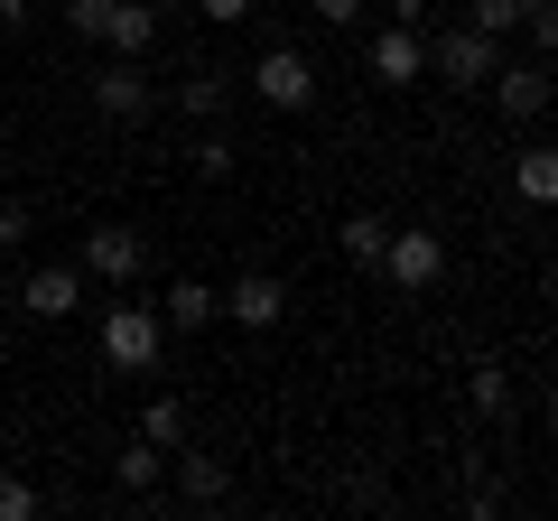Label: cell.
Listing matches in <instances>:
<instances>
[{
    "label": "cell",
    "mask_w": 558,
    "mask_h": 521,
    "mask_svg": "<svg viewBox=\"0 0 558 521\" xmlns=\"http://www.w3.org/2000/svg\"><path fill=\"white\" fill-rule=\"evenodd\" d=\"M159 354H168L159 307H140L131 289H121V307H102V363H112V373H159Z\"/></svg>",
    "instance_id": "1"
},
{
    "label": "cell",
    "mask_w": 558,
    "mask_h": 521,
    "mask_svg": "<svg viewBox=\"0 0 558 521\" xmlns=\"http://www.w3.org/2000/svg\"><path fill=\"white\" fill-rule=\"evenodd\" d=\"M252 94L270 102V112H307V102H317V65H307V47L270 38V47L252 57Z\"/></svg>",
    "instance_id": "2"
},
{
    "label": "cell",
    "mask_w": 558,
    "mask_h": 521,
    "mask_svg": "<svg viewBox=\"0 0 558 521\" xmlns=\"http://www.w3.org/2000/svg\"><path fill=\"white\" fill-rule=\"evenodd\" d=\"M75 270H84V280H112V289H140V270H149V233H131V223H94V233L75 242Z\"/></svg>",
    "instance_id": "3"
},
{
    "label": "cell",
    "mask_w": 558,
    "mask_h": 521,
    "mask_svg": "<svg viewBox=\"0 0 558 521\" xmlns=\"http://www.w3.org/2000/svg\"><path fill=\"white\" fill-rule=\"evenodd\" d=\"M494 65H502V38H484V28H438V38H428V75L457 84V94H484Z\"/></svg>",
    "instance_id": "4"
},
{
    "label": "cell",
    "mask_w": 558,
    "mask_h": 521,
    "mask_svg": "<svg viewBox=\"0 0 558 521\" xmlns=\"http://www.w3.org/2000/svg\"><path fill=\"white\" fill-rule=\"evenodd\" d=\"M381 280H391L400 299H428V289L447 280V242L438 233H400V223H391V242H381Z\"/></svg>",
    "instance_id": "5"
},
{
    "label": "cell",
    "mask_w": 558,
    "mask_h": 521,
    "mask_svg": "<svg viewBox=\"0 0 558 521\" xmlns=\"http://www.w3.org/2000/svg\"><path fill=\"white\" fill-rule=\"evenodd\" d=\"M84 94H94V112H102V121H149V112H159V84L140 75V57L94 65V75H84Z\"/></svg>",
    "instance_id": "6"
},
{
    "label": "cell",
    "mask_w": 558,
    "mask_h": 521,
    "mask_svg": "<svg viewBox=\"0 0 558 521\" xmlns=\"http://www.w3.org/2000/svg\"><path fill=\"white\" fill-rule=\"evenodd\" d=\"M484 94H494V112L502 121H521V131H531L539 112H549V65H494V75H484Z\"/></svg>",
    "instance_id": "7"
},
{
    "label": "cell",
    "mask_w": 558,
    "mask_h": 521,
    "mask_svg": "<svg viewBox=\"0 0 558 521\" xmlns=\"http://www.w3.org/2000/svg\"><path fill=\"white\" fill-rule=\"evenodd\" d=\"M20 307H28L38 326H65V317L84 307V270H75V260H47V270H28V280H20Z\"/></svg>",
    "instance_id": "8"
},
{
    "label": "cell",
    "mask_w": 558,
    "mask_h": 521,
    "mask_svg": "<svg viewBox=\"0 0 558 521\" xmlns=\"http://www.w3.org/2000/svg\"><path fill=\"white\" fill-rule=\"evenodd\" d=\"M223 317L252 326V336H279V317H289V289H279L270 270H242V280L223 289Z\"/></svg>",
    "instance_id": "9"
},
{
    "label": "cell",
    "mask_w": 558,
    "mask_h": 521,
    "mask_svg": "<svg viewBox=\"0 0 558 521\" xmlns=\"http://www.w3.org/2000/svg\"><path fill=\"white\" fill-rule=\"evenodd\" d=\"M373 75H381V84H428V28L381 20V38H373Z\"/></svg>",
    "instance_id": "10"
},
{
    "label": "cell",
    "mask_w": 558,
    "mask_h": 521,
    "mask_svg": "<svg viewBox=\"0 0 558 521\" xmlns=\"http://www.w3.org/2000/svg\"><path fill=\"white\" fill-rule=\"evenodd\" d=\"M168 484H178V502H186V512H205V502H223V494H233L223 457H205V447H186V457L168 447Z\"/></svg>",
    "instance_id": "11"
},
{
    "label": "cell",
    "mask_w": 558,
    "mask_h": 521,
    "mask_svg": "<svg viewBox=\"0 0 558 521\" xmlns=\"http://www.w3.org/2000/svg\"><path fill=\"white\" fill-rule=\"evenodd\" d=\"M215 317H223V289H205V280H178V289L159 299V326H168V336H205Z\"/></svg>",
    "instance_id": "12"
},
{
    "label": "cell",
    "mask_w": 558,
    "mask_h": 521,
    "mask_svg": "<svg viewBox=\"0 0 558 521\" xmlns=\"http://www.w3.org/2000/svg\"><path fill=\"white\" fill-rule=\"evenodd\" d=\"M112 484H121V502H149V494H159V484H168V447L131 438V447H121V457H112Z\"/></svg>",
    "instance_id": "13"
},
{
    "label": "cell",
    "mask_w": 558,
    "mask_h": 521,
    "mask_svg": "<svg viewBox=\"0 0 558 521\" xmlns=\"http://www.w3.org/2000/svg\"><path fill=\"white\" fill-rule=\"evenodd\" d=\"M102 47H112V57H149V47H159V10H140V0H112V20H102Z\"/></svg>",
    "instance_id": "14"
},
{
    "label": "cell",
    "mask_w": 558,
    "mask_h": 521,
    "mask_svg": "<svg viewBox=\"0 0 558 521\" xmlns=\"http://www.w3.org/2000/svg\"><path fill=\"white\" fill-rule=\"evenodd\" d=\"M223 102H233V75H223V65H186L178 112H186V121H223Z\"/></svg>",
    "instance_id": "15"
},
{
    "label": "cell",
    "mask_w": 558,
    "mask_h": 521,
    "mask_svg": "<svg viewBox=\"0 0 558 521\" xmlns=\"http://www.w3.org/2000/svg\"><path fill=\"white\" fill-rule=\"evenodd\" d=\"M336 242H344V260H354V270H381V242H391V215H363V205H354V215L336 223Z\"/></svg>",
    "instance_id": "16"
},
{
    "label": "cell",
    "mask_w": 558,
    "mask_h": 521,
    "mask_svg": "<svg viewBox=\"0 0 558 521\" xmlns=\"http://www.w3.org/2000/svg\"><path fill=\"white\" fill-rule=\"evenodd\" d=\"M465 401H475V420H512L521 391H512V373H502V363H475V373H465Z\"/></svg>",
    "instance_id": "17"
},
{
    "label": "cell",
    "mask_w": 558,
    "mask_h": 521,
    "mask_svg": "<svg viewBox=\"0 0 558 521\" xmlns=\"http://www.w3.org/2000/svg\"><path fill=\"white\" fill-rule=\"evenodd\" d=\"M512 186H521L531 205H549V196H558V149H549V141H531V149L512 159Z\"/></svg>",
    "instance_id": "18"
},
{
    "label": "cell",
    "mask_w": 558,
    "mask_h": 521,
    "mask_svg": "<svg viewBox=\"0 0 558 521\" xmlns=\"http://www.w3.org/2000/svg\"><path fill=\"white\" fill-rule=\"evenodd\" d=\"M140 438L149 447H186V401H149L140 410Z\"/></svg>",
    "instance_id": "19"
},
{
    "label": "cell",
    "mask_w": 558,
    "mask_h": 521,
    "mask_svg": "<svg viewBox=\"0 0 558 521\" xmlns=\"http://www.w3.org/2000/svg\"><path fill=\"white\" fill-rule=\"evenodd\" d=\"M531 10H539V0H475V10H465V28H484V38H502V28H521Z\"/></svg>",
    "instance_id": "20"
},
{
    "label": "cell",
    "mask_w": 558,
    "mask_h": 521,
    "mask_svg": "<svg viewBox=\"0 0 558 521\" xmlns=\"http://www.w3.org/2000/svg\"><path fill=\"white\" fill-rule=\"evenodd\" d=\"M233 159H242V149L223 141L215 121H205V141H196V178H205V186H223V178H233Z\"/></svg>",
    "instance_id": "21"
},
{
    "label": "cell",
    "mask_w": 558,
    "mask_h": 521,
    "mask_svg": "<svg viewBox=\"0 0 558 521\" xmlns=\"http://www.w3.org/2000/svg\"><path fill=\"white\" fill-rule=\"evenodd\" d=\"M102 20H112V0H65V28L75 38H102Z\"/></svg>",
    "instance_id": "22"
},
{
    "label": "cell",
    "mask_w": 558,
    "mask_h": 521,
    "mask_svg": "<svg viewBox=\"0 0 558 521\" xmlns=\"http://www.w3.org/2000/svg\"><path fill=\"white\" fill-rule=\"evenodd\" d=\"M186 10H196L205 28H242V20H252V0H186Z\"/></svg>",
    "instance_id": "23"
},
{
    "label": "cell",
    "mask_w": 558,
    "mask_h": 521,
    "mask_svg": "<svg viewBox=\"0 0 558 521\" xmlns=\"http://www.w3.org/2000/svg\"><path fill=\"white\" fill-rule=\"evenodd\" d=\"M28 223H38V215H28L20 196H0V252H20V242H28Z\"/></svg>",
    "instance_id": "24"
},
{
    "label": "cell",
    "mask_w": 558,
    "mask_h": 521,
    "mask_svg": "<svg viewBox=\"0 0 558 521\" xmlns=\"http://www.w3.org/2000/svg\"><path fill=\"white\" fill-rule=\"evenodd\" d=\"M38 512V484H20V475H0V521H28Z\"/></svg>",
    "instance_id": "25"
},
{
    "label": "cell",
    "mask_w": 558,
    "mask_h": 521,
    "mask_svg": "<svg viewBox=\"0 0 558 521\" xmlns=\"http://www.w3.org/2000/svg\"><path fill=\"white\" fill-rule=\"evenodd\" d=\"M307 10H317L326 28H354V20H363V0H307Z\"/></svg>",
    "instance_id": "26"
},
{
    "label": "cell",
    "mask_w": 558,
    "mask_h": 521,
    "mask_svg": "<svg viewBox=\"0 0 558 521\" xmlns=\"http://www.w3.org/2000/svg\"><path fill=\"white\" fill-rule=\"evenodd\" d=\"M391 20L400 28H428V0H391Z\"/></svg>",
    "instance_id": "27"
}]
</instances>
